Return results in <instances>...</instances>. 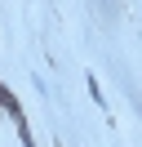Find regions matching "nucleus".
<instances>
[{
  "instance_id": "obj_1",
  "label": "nucleus",
  "mask_w": 142,
  "mask_h": 147,
  "mask_svg": "<svg viewBox=\"0 0 142 147\" xmlns=\"http://www.w3.org/2000/svg\"><path fill=\"white\" fill-rule=\"evenodd\" d=\"M0 111H5L9 120H13V125H22V107H18V98H13V89H9V85H0Z\"/></svg>"
},
{
  "instance_id": "obj_2",
  "label": "nucleus",
  "mask_w": 142,
  "mask_h": 147,
  "mask_svg": "<svg viewBox=\"0 0 142 147\" xmlns=\"http://www.w3.org/2000/svg\"><path fill=\"white\" fill-rule=\"evenodd\" d=\"M89 98H93V102H98V107H107V98H102V85H98V80H93V76H89Z\"/></svg>"
}]
</instances>
